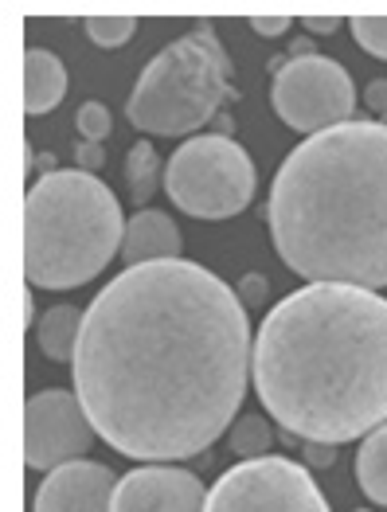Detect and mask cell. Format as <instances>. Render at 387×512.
<instances>
[{"label":"cell","instance_id":"1","mask_svg":"<svg viewBox=\"0 0 387 512\" xmlns=\"http://www.w3.org/2000/svg\"><path fill=\"white\" fill-rule=\"evenodd\" d=\"M243 298L192 258L126 266L86 305L71 372L90 427L145 466L212 446L251 380Z\"/></svg>","mask_w":387,"mask_h":512},{"label":"cell","instance_id":"2","mask_svg":"<svg viewBox=\"0 0 387 512\" xmlns=\"http://www.w3.org/2000/svg\"><path fill=\"white\" fill-rule=\"evenodd\" d=\"M251 376L282 430L325 446L368 438L387 423V298L305 282L262 317Z\"/></svg>","mask_w":387,"mask_h":512},{"label":"cell","instance_id":"3","mask_svg":"<svg viewBox=\"0 0 387 512\" xmlns=\"http://www.w3.org/2000/svg\"><path fill=\"white\" fill-rule=\"evenodd\" d=\"M266 223L278 258L305 282L387 286V126L344 122L282 161Z\"/></svg>","mask_w":387,"mask_h":512},{"label":"cell","instance_id":"4","mask_svg":"<svg viewBox=\"0 0 387 512\" xmlns=\"http://www.w3.org/2000/svg\"><path fill=\"white\" fill-rule=\"evenodd\" d=\"M126 243L114 192L83 169L43 172L24 196V274L40 290H75L98 278Z\"/></svg>","mask_w":387,"mask_h":512},{"label":"cell","instance_id":"5","mask_svg":"<svg viewBox=\"0 0 387 512\" xmlns=\"http://www.w3.org/2000/svg\"><path fill=\"white\" fill-rule=\"evenodd\" d=\"M227 55L208 28H192L172 40L133 86L129 122L153 137H184L208 126L231 94Z\"/></svg>","mask_w":387,"mask_h":512},{"label":"cell","instance_id":"6","mask_svg":"<svg viewBox=\"0 0 387 512\" xmlns=\"http://www.w3.org/2000/svg\"><path fill=\"white\" fill-rule=\"evenodd\" d=\"M255 188L251 153L227 133H196L180 141L165 165V192L192 219H231L255 200Z\"/></svg>","mask_w":387,"mask_h":512},{"label":"cell","instance_id":"7","mask_svg":"<svg viewBox=\"0 0 387 512\" xmlns=\"http://www.w3.org/2000/svg\"><path fill=\"white\" fill-rule=\"evenodd\" d=\"M274 114L298 133H325L352 122L356 110V86L337 59L329 55H294L274 71L270 86Z\"/></svg>","mask_w":387,"mask_h":512},{"label":"cell","instance_id":"8","mask_svg":"<svg viewBox=\"0 0 387 512\" xmlns=\"http://www.w3.org/2000/svg\"><path fill=\"white\" fill-rule=\"evenodd\" d=\"M204 512H329L309 466L282 454L239 462L208 493Z\"/></svg>","mask_w":387,"mask_h":512},{"label":"cell","instance_id":"9","mask_svg":"<svg viewBox=\"0 0 387 512\" xmlns=\"http://www.w3.org/2000/svg\"><path fill=\"white\" fill-rule=\"evenodd\" d=\"M98 430L90 427L75 391L47 387L24 403V466L28 470H59L83 462Z\"/></svg>","mask_w":387,"mask_h":512},{"label":"cell","instance_id":"10","mask_svg":"<svg viewBox=\"0 0 387 512\" xmlns=\"http://www.w3.org/2000/svg\"><path fill=\"white\" fill-rule=\"evenodd\" d=\"M208 489L196 473L176 466H141L118 477L110 512H204Z\"/></svg>","mask_w":387,"mask_h":512},{"label":"cell","instance_id":"11","mask_svg":"<svg viewBox=\"0 0 387 512\" xmlns=\"http://www.w3.org/2000/svg\"><path fill=\"white\" fill-rule=\"evenodd\" d=\"M114 473L102 462H71L59 466L40 481L32 512H110L114 505Z\"/></svg>","mask_w":387,"mask_h":512},{"label":"cell","instance_id":"12","mask_svg":"<svg viewBox=\"0 0 387 512\" xmlns=\"http://www.w3.org/2000/svg\"><path fill=\"white\" fill-rule=\"evenodd\" d=\"M126 266H145V262H172L180 255V231L169 212L141 208L126 223V243H122Z\"/></svg>","mask_w":387,"mask_h":512},{"label":"cell","instance_id":"13","mask_svg":"<svg viewBox=\"0 0 387 512\" xmlns=\"http://www.w3.org/2000/svg\"><path fill=\"white\" fill-rule=\"evenodd\" d=\"M67 94V67L59 55L28 47L24 51V114H47Z\"/></svg>","mask_w":387,"mask_h":512},{"label":"cell","instance_id":"14","mask_svg":"<svg viewBox=\"0 0 387 512\" xmlns=\"http://www.w3.org/2000/svg\"><path fill=\"white\" fill-rule=\"evenodd\" d=\"M83 309L75 305H51L36 321V337H40V348L55 360H75V348H79V337H83Z\"/></svg>","mask_w":387,"mask_h":512},{"label":"cell","instance_id":"15","mask_svg":"<svg viewBox=\"0 0 387 512\" xmlns=\"http://www.w3.org/2000/svg\"><path fill=\"white\" fill-rule=\"evenodd\" d=\"M356 485L368 493V501L387 505V423L360 442V450H356Z\"/></svg>","mask_w":387,"mask_h":512},{"label":"cell","instance_id":"16","mask_svg":"<svg viewBox=\"0 0 387 512\" xmlns=\"http://www.w3.org/2000/svg\"><path fill=\"white\" fill-rule=\"evenodd\" d=\"M161 157H157V149H153V141H137L133 149H129L126 157V184H129V196H133V204H149L153 200V192H157V184H161Z\"/></svg>","mask_w":387,"mask_h":512},{"label":"cell","instance_id":"17","mask_svg":"<svg viewBox=\"0 0 387 512\" xmlns=\"http://www.w3.org/2000/svg\"><path fill=\"white\" fill-rule=\"evenodd\" d=\"M270 442H274V430H270V423H266L262 415H243V419H235V427H231V454H243V462L266 458Z\"/></svg>","mask_w":387,"mask_h":512},{"label":"cell","instance_id":"18","mask_svg":"<svg viewBox=\"0 0 387 512\" xmlns=\"http://www.w3.org/2000/svg\"><path fill=\"white\" fill-rule=\"evenodd\" d=\"M137 32V20L118 12V16H86V36L98 47H122Z\"/></svg>","mask_w":387,"mask_h":512},{"label":"cell","instance_id":"19","mask_svg":"<svg viewBox=\"0 0 387 512\" xmlns=\"http://www.w3.org/2000/svg\"><path fill=\"white\" fill-rule=\"evenodd\" d=\"M352 36H356V43L368 55L387 59V12H360V16H352Z\"/></svg>","mask_w":387,"mask_h":512},{"label":"cell","instance_id":"20","mask_svg":"<svg viewBox=\"0 0 387 512\" xmlns=\"http://www.w3.org/2000/svg\"><path fill=\"white\" fill-rule=\"evenodd\" d=\"M75 129H79V137L83 141H106L110 137V129H114V118H110V110L102 106V102H83L79 110H75Z\"/></svg>","mask_w":387,"mask_h":512},{"label":"cell","instance_id":"21","mask_svg":"<svg viewBox=\"0 0 387 512\" xmlns=\"http://www.w3.org/2000/svg\"><path fill=\"white\" fill-rule=\"evenodd\" d=\"M75 161H79V169L83 172H98L102 165H106V153H102V145H98V141H79Z\"/></svg>","mask_w":387,"mask_h":512},{"label":"cell","instance_id":"22","mask_svg":"<svg viewBox=\"0 0 387 512\" xmlns=\"http://www.w3.org/2000/svg\"><path fill=\"white\" fill-rule=\"evenodd\" d=\"M290 16H251V32H258V36H282V32H290Z\"/></svg>","mask_w":387,"mask_h":512},{"label":"cell","instance_id":"23","mask_svg":"<svg viewBox=\"0 0 387 512\" xmlns=\"http://www.w3.org/2000/svg\"><path fill=\"white\" fill-rule=\"evenodd\" d=\"M333 450H337V446H325V442H305V466H313V470L333 466Z\"/></svg>","mask_w":387,"mask_h":512},{"label":"cell","instance_id":"24","mask_svg":"<svg viewBox=\"0 0 387 512\" xmlns=\"http://www.w3.org/2000/svg\"><path fill=\"white\" fill-rule=\"evenodd\" d=\"M364 102H368V110H376L380 118L387 114V79H372L368 90H364Z\"/></svg>","mask_w":387,"mask_h":512},{"label":"cell","instance_id":"25","mask_svg":"<svg viewBox=\"0 0 387 512\" xmlns=\"http://www.w3.org/2000/svg\"><path fill=\"white\" fill-rule=\"evenodd\" d=\"M337 28H341V16H305V32L313 36H329Z\"/></svg>","mask_w":387,"mask_h":512},{"label":"cell","instance_id":"26","mask_svg":"<svg viewBox=\"0 0 387 512\" xmlns=\"http://www.w3.org/2000/svg\"><path fill=\"white\" fill-rule=\"evenodd\" d=\"M262 294H266V282H262V278H247V282H243V290H239L243 305H258Z\"/></svg>","mask_w":387,"mask_h":512},{"label":"cell","instance_id":"27","mask_svg":"<svg viewBox=\"0 0 387 512\" xmlns=\"http://www.w3.org/2000/svg\"><path fill=\"white\" fill-rule=\"evenodd\" d=\"M356 512H372V509H356Z\"/></svg>","mask_w":387,"mask_h":512},{"label":"cell","instance_id":"28","mask_svg":"<svg viewBox=\"0 0 387 512\" xmlns=\"http://www.w3.org/2000/svg\"><path fill=\"white\" fill-rule=\"evenodd\" d=\"M384 126H387V114H384Z\"/></svg>","mask_w":387,"mask_h":512}]
</instances>
